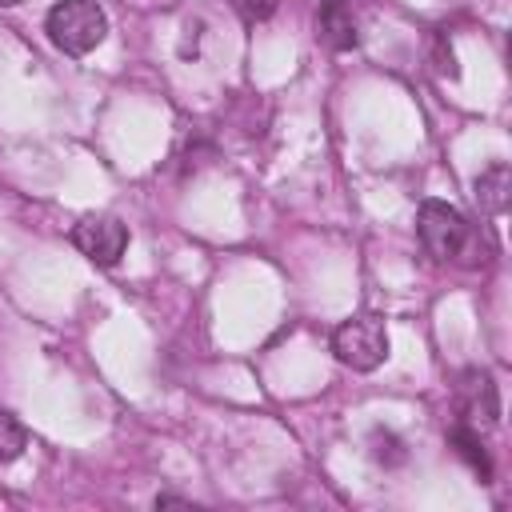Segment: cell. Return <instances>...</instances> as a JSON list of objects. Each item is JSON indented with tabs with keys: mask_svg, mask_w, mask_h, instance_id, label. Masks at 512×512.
I'll return each mask as SVG.
<instances>
[{
	"mask_svg": "<svg viewBox=\"0 0 512 512\" xmlns=\"http://www.w3.org/2000/svg\"><path fill=\"white\" fill-rule=\"evenodd\" d=\"M332 352L352 372H376L388 360V328L380 316H352L332 332Z\"/></svg>",
	"mask_w": 512,
	"mask_h": 512,
	"instance_id": "obj_2",
	"label": "cell"
},
{
	"mask_svg": "<svg viewBox=\"0 0 512 512\" xmlns=\"http://www.w3.org/2000/svg\"><path fill=\"white\" fill-rule=\"evenodd\" d=\"M344 4H348V0H344Z\"/></svg>",
	"mask_w": 512,
	"mask_h": 512,
	"instance_id": "obj_12",
	"label": "cell"
},
{
	"mask_svg": "<svg viewBox=\"0 0 512 512\" xmlns=\"http://www.w3.org/2000/svg\"><path fill=\"white\" fill-rule=\"evenodd\" d=\"M228 4L236 8V16L244 24H260V20H268L280 8V0H228Z\"/></svg>",
	"mask_w": 512,
	"mask_h": 512,
	"instance_id": "obj_10",
	"label": "cell"
},
{
	"mask_svg": "<svg viewBox=\"0 0 512 512\" xmlns=\"http://www.w3.org/2000/svg\"><path fill=\"white\" fill-rule=\"evenodd\" d=\"M416 232H420V244H424V252L432 260H456L460 248L468 244V220H464V212H456L444 200H424L420 204Z\"/></svg>",
	"mask_w": 512,
	"mask_h": 512,
	"instance_id": "obj_3",
	"label": "cell"
},
{
	"mask_svg": "<svg viewBox=\"0 0 512 512\" xmlns=\"http://www.w3.org/2000/svg\"><path fill=\"white\" fill-rule=\"evenodd\" d=\"M72 244L100 268H112L120 264L124 248H128V228L116 220V216H84L76 220L72 228Z\"/></svg>",
	"mask_w": 512,
	"mask_h": 512,
	"instance_id": "obj_4",
	"label": "cell"
},
{
	"mask_svg": "<svg viewBox=\"0 0 512 512\" xmlns=\"http://www.w3.org/2000/svg\"><path fill=\"white\" fill-rule=\"evenodd\" d=\"M476 200L488 216H500L512 200V172L508 164H488L480 176H476Z\"/></svg>",
	"mask_w": 512,
	"mask_h": 512,
	"instance_id": "obj_7",
	"label": "cell"
},
{
	"mask_svg": "<svg viewBox=\"0 0 512 512\" xmlns=\"http://www.w3.org/2000/svg\"><path fill=\"white\" fill-rule=\"evenodd\" d=\"M12 4H20V0H0V8H12Z\"/></svg>",
	"mask_w": 512,
	"mask_h": 512,
	"instance_id": "obj_11",
	"label": "cell"
},
{
	"mask_svg": "<svg viewBox=\"0 0 512 512\" xmlns=\"http://www.w3.org/2000/svg\"><path fill=\"white\" fill-rule=\"evenodd\" d=\"M44 32L64 56H88L108 36V16L96 0H60L48 8Z\"/></svg>",
	"mask_w": 512,
	"mask_h": 512,
	"instance_id": "obj_1",
	"label": "cell"
},
{
	"mask_svg": "<svg viewBox=\"0 0 512 512\" xmlns=\"http://www.w3.org/2000/svg\"><path fill=\"white\" fill-rule=\"evenodd\" d=\"M460 412H464V420L476 428H488V424H496V416H500V396H496V384H492V376L480 368H472V372H464V380H460Z\"/></svg>",
	"mask_w": 512,
	"mask_h": 512,
	"instance_id": "obj_5",
	"label": "cell"
},
{
	"mask_svg": "<svg viewBox=\"0 0 512 512\" xmlns=\"http://www.w3.org/2000/svg\"><path fill=\"white\" fill-rule=\"evenodd\" d=\"M448 444H452L456 456L480 476V484L492 480V460H488V452H484V444H480V432H476L472 424H456V428L448 432Z\"/></svg>",
	"mask_w": 512,
	"mask_h": 512,
	"instance_id": "obj_8",
	"label": "cell"
},
{
	"mask_svg": "<svg viewBox=\"0 0 512 512\" xmlns=\"http://www.w3.org/2000/svg\"><path fill=\"white\" fill-rule=\"evenodd\" d=\"M316 28H320V40L332 52L356 48V16H352V8L344 0H324L320 4V16H316Z\"/></svg>",
	"mask_w": 512,
	"mask_h": 512,
	"instance_id": "obj_6",
	"label": "cell"
},
{
	"mask_svg": "<svg viewBox=\"0 0 512 512\" xmlns=\"http://www.w3.org/2000/svg\"><path fill=\"white\" fill-rule=\"evenodd\" d=\"M24 448H28V428H24L12 412H4V408H0V464L16 460Z\"/></svg>",
	"mask_w": 512,
	"mask_h": 512,
	"instance_id": "obj_9",
	"label": "cell"
}]
</instances>
